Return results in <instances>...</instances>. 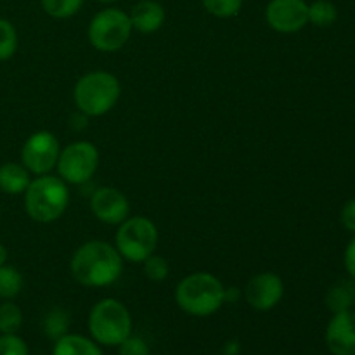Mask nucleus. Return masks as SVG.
Returning <instances> with one entry per match:
<instances>
[{
    "instance_id": "1",
    "label": "nucleus",
    "mask_w": 355,
    "mask_h": 355,
    "mask_svg": "<svg viewBox=\"0 0 355 355\" xmlns=\"http://www.w3.org/2000/svg\"><path fill=\"white\" fill-rule=\"evenodd\" d=\"M69 267L76 283L89 288H104L120 279L123 259L116 246L106 241H89L76 250Z\"/></svg>"
},
{
    "instance_id": "2",
    "label": "nucleus",
    "mask_w": 355,
    "mask_h": 355,
    "mask_svg": "<svg viewBox=\"0 0 355 355\" xmlns=\"http://www.w3.org/2000/svg\"><path fill=\"white\" fill-rule=\"evenodd\" d=\"M224 284L210 272H194L184 277L175 290V302L186 314L208 318L224 305Z\"/></svg>"
},
{
    "instance_id": "3",
    "label": "nucleus",
    "mask_w": 355,
    "mask_h": 355,
    "mask_svg": "<svg viewBox=\"0 0 355 355\" xmlns=\"http://www.w3.org/2000/svg\"><path fill=\"white\" fill-rule=\"evenodd\" d=\"M69 191L61 177L38 175L24 191V208L30 218L40 224H51L66 211Z\"/></svg>"
},
{
    "instance_id": "4",
    "label": "nucleus",
    "mask_w": 355,
    "mask_h": 355,
    "mask_svg": "<svg viewBox=\"0 0 355 355\" xmlns=\"http://www.w3.org/2000/svg\"><path fill=\"white\" fill-rule=\"evenodd\" d=\"M121 94L120 82L107 71H92L76 82L73 97L80 113L103 116L114 107Z\"/></svg>"
},
{
    "instance_id": "5",
    "label": "nucleus",
    "mask_w": 355,
    "mask_h": 355,
    "mask_svg": "<svg viewBox=\"0 0 355 355\" xmlns=\"http://www.w3.org/2000/svg\"><path fill=\"white\" fill-rule=\"evenodd\" d=\"M89 333L99 345L118 347L132 335V318L128 309L114 298L97 302L89 314Z\"/></svg>"
},
{
    "instance_id": "6",
    "label": "nucleus",
    "mask_w": 355,
    "mask_h": 355,
    "mask_svg": "<svg viewBox=\"0 0 355 355\" xmlns=\"http://www.w3.org/2000/svg\"><path fill=\"white\" fill-rule=\"evenodd\" d=\"M158 245V229L149 218L130 217L120 224L114 246L121 259L142 263L155 253Z\"/></svg>"
},
{
    "instance_id": "7",
    "label": "nucleus",
    "mask_w": 355,
    "mask_h": 355,
    "mask_svg": "<svg viewBox=\"0 0 355 355\" xmlns=\"http://www.w3.org/2000/svg\"><path fill=\"white\" fill-rule=\"evenodd\" d=\"M132 23L127 12L107 7L92 17L89 24V42L101 52H116L132 35Z\"/></svg>"
},
{
    "instance_id": "8",
    "label": "nucleus",
    "mask_w": 355,
    "mask_h": 355,
    "mask_svg": "<svg viewBox=\"0 0 355 355\" xmlns=\"http://www.w3.org/2000/svg\"><path fill=\"white\" fill-rule=\"evenodd\" d=\"M99 165V153L94 144L78 141L61 149L58 159V172L64 182L85 184L96 173Z\"/></svg>"
},
{
    "instance_id": "9",
    "label": "nucleus",
    "mask_w": 355,
    "mask_h": 355,
    "mask_svg": "<svg viewBox=\"0 0 355 355\" xmlns=\"http://www.w3.org/2000/svg\"><path fill=\"white\" fill-rule=\"evenodd\" d=\"M59 141L49 130H38L26 139L21 149V163L35 175H47L58 165Z\"/></svg>"
},
{
    "instance_id": "10",
    "label": "nucleus",
    "mask_w": 355,
    "mask_h": 355,
    "mask_svg": "<svg viewBox=\"0 0 355 355\" xmlns=\"http://www.w3.org/2000/svg\"><path fill=\"white\" fill-rule=\"evenodd\" d=\"M266 19L277 33H297L309 23V3L305 0H270Z\"/></svg>"
},
{
    "instance_id": "11",
    "label": "nucleus",
    "mask_w": 355,
    "mask_h": 355,
    "mask_svg": "<svg viewBox=\"0 0 355 355\" xmlns=\"http://www.w3.org/2000/svg\"><path fill=\"white\" fill-rule=\"evenodd\" d=\"M284 295V283L277 274L262 272L253 276L246 284L243 297L250 307L255 311L267 312L276 307Z\"/></svg>"
},
{
    "instance_id": "12",
    "label": "nucleus",
    "mask_w": 355,
    "mask_h": 355,
    "mask_svg": "<svg viewBox=\"0 0 355 355\" xmlns=\"http://www.w3.org/2000/svg\"><path fill=\"white\" fill-rule=\"evenodd\" d=\"M90 210L103 224L120 225L128 218L130 205H128L127 196L116 187H99L92 194Z\"/></svg>"
},
{
    "instance_id": "13",
    "label": "nucleus",
    "mask_w": 355,
    "mask_h": 355,
    "mask_svg": "<svg viewBox=\"0 0 355 355\" xmlns=\"http://www.w3.org/2000/svg\"><path fill=\"white\" fill-rule=\"evenodd\" d=\"M326 345L333 355H355V312H336L326 328Z\"/></svg>"
},
{
    "instance_id": "14",
    "label": "nucleus",
    "mask_w": 355,
    "mask_h": 355,
    "mask_svg": "<svg viewBox=\"0 0 355 355\" xmlns=\"http://www.w3.org/2000/svg\"><path fill=\"white\" fill-rule=\"evenodd\" d=\"M128 17L134 30L141 33H155L165 23V9L156 0H141L132 7Z\"/></svg>"
},
{
    "instance_id": "15",
    "label": "nucleus",
    "mask_w": 355,
    "mask_h": 355,
    "mask_svg": "<svg viewBox=\"0 0 355 355\" xmlns=\"http://www.w3.org/2000/svg\"><path fill=\"white\" fill-rule=\"evenodd\" d=\"M30 172L23 163H3L0 166V191L6 194H24L30 186Z\"/></svg>"
},
{
    "instance_id": "16",
    "label": "nucleus",
    "mask_w": 355,
    "mask_h": 355,
    "mask_svg": "<svg viewBox=\"0 0 355 355\" xmlns=\"http://www.w3.org/2000/svg\"><path fill=\"white\" fill-rule=\"evenodd\" d=\"M52 355H104L99 343L82 335H64L55 340Z\"/></svg>"
},
{
    "instance_id": "17",
    "label": "nucleus",
    "mask_w": 355,
    "mask_h": 355,
    "mask_svg": "<svg viewBox=\"0 0 355 355\" xmlns=\"http://www.w3.org/2000/svg\"><path fill=\"white\" fill-rule=\"evenodd\" d=\"M355 304V283L352 281H342L329 290L326 297V305L333 314L343 311H350Z\"/></svg>"
},
{
    "instance_id": "18",
    "label": "nucleus",
    "mask_w": 355,
    "mask_h": 355,
    "mask_svg": "<svg viewBox=\"0 0 355 355\" xmlns=\"http://www.w3.org/2000/svg\"><path fill=\"white\" fill-rule=\"evenodd\" d=\"M24 286L23 276L12 266H0V300H12Z\"/></svg>"
},
{
    "instance_id": "19",
    "label": "nucleus",
    "mask_w": 355,
    "mask_h": 355,
    "mask_svg": "<svg viewBox=\"0 0 355 355\" xmlns=\"http://www.w3.org/2000/svg\"><path fill=\"white\" fill-rule=\"evenodd\" d=\"M338 19V9L329 0H315L309 3V23L319 28L331 26Z\"/></svg>"
},
{
    "instance_id": "20",
    "label": "nucleus",
    "mask_w": 355,
    "mask_h": 355,
    "mask_svg": "<svg viewBox=\"0 0 355 355\" xmlns=\"http://www.w3.org/2000/svg\"><path fill=\"white\" fill-rule=\"evenodd\" d=\"M23 326V312L14 302L6 300L0 304V333L14 335Z\"/></svg>"
},
{
    "instance_id": "21",
    "label": "nucleus",
    "mask_w": 355,
    "mask_h": 355,
    "mask_svg": "<svg viewBox=\"0 0 355 355\" xmlns=\"http://www.w3.org/2000/svg\"><path fill=\"white\" fill-rule=\"evenodd\" d=\"M69 328V315L61 309H52L44 319V331L49 340H59L68 335Z\"/></svg>"
},
{
    "instance_id": "22",
    "label": "nucleus",
    "mask_w": 355,
    "mask_h": 355,
    "mask_svg": "<svg viewBox=\"0 0 355 355\" xmlns=\"http://www.w3.org/2000/svg\"><path fill=\"white\" fill-rule=\"evenodd\" d=\"M40 3L51 17L68 19L82 9L83 0H40Z\"/></svg>"
},
{
    "instance_id": "23",
    "label": "nucleus",
    "mask_w": 355,
    "mask_h": 355,
    "mask_svg": "<svg viewBox=\"0 0 355 355\" xmlns=\"http://www.w3.org/2000/svg\"><path fill=\"white\" fill-rule=\"evenodd\" d=\"M208 14L220 19H229L241 12L243 0H201Z\"/></svg>"
},
{
    "instance_id": "24",
    "label": "nucleus",
    "mask_w": 355,
    "mask_h": 355,
    "mask_svg": "<svg viewBox=\"0 0 355 355\" xmlns=\"http://www.w3.org/2000/svg\"><path fill=\"white\" fill-rule=\"evenodd\" d=\"M17 31L9 19L0 17V61H7L16 54Z\"/></svg>"
},
{
    "instance_id": "25",
    "label": "nucleus",
    "mask_w": 355,
    "mask_h": 355,
    "mask_svg": "<svg viewBox=\"0 0 355 355\" xmlns=\"http://www.w3.org/2000/svg\"><path fill=\"white\" fill-rule=\"evenodd\" d=\"M142 266H144V274L148 279L159 283V281H165L166 277H168L170 267L168 262H166L163 257H158L153 253L151 257H148V259L142 262Z\"/></svg>"
},
{
    "instance_id": "26",
    "label": "nucleus",
    "mask_w": 355,
    "mask_h": 355,
    "mask_svg": "<svg viewBox=\"0 0 355 355\" xmlns=\"http://www.w3.org/2000/svg\"><path fill=\"white\" fill-rule=\"evenodd\" d=\"M0 355H30V350L26 342L14 333L0 336Z\"/></svg>"
},
{
    "instance_id": "27",
    "label": "nucleus",
    "mask_w": 355,
    "mask_h": 355,
    "mask_svg": "<svg viewBox=\"0 0 355 355\" xmlns=\"http://www.w3.org/2000/svg\"><path fill=\"white\" fill-rule=\"evenodd\" d=\"M120 355H149V345L141 336L130 335L118 345Z\"/></svg>"
},
{
    "instance_id": "28",
    "label": "nucleus",
    "mask_w": 355,
    "mask_h": 355,
    "mask_svg": "<svg viewBox=\"0 0 355 355\" xmlns=\"http://www.w3.org/2000/svg\"><path fill=\"white\" fill-rule=\"evenodd\" d=\"M342 224L345 225L347 231L355 234V200L347 201L342 210Z\"/></svg>"
},
{
    "instance_id": "29",
    "label": "nucleus",
    "mask_w": 355,
    "mask_h": 355,
    "mask_svg": "<svg viewBox=\"0 0 355 355\" xmlns=\"http://www.w3.org/2000/svg\"><path fill=\"white\" fill-rule=\"evenodd\" d=\"M345 269L355 281V236L345 250Z\"/></svg>"
},
{
    "instance_id": "30",
    "label": "nucleus",
    "mask_w": 355,
    "mask_h": 355,
    "mask_svg": "<svg viewBox=\"0 0 355 355\" xmlns=\"http://www.w3.org/2000/svg\"><path fill=\"white\" fill-rule=\"evenodd\" d=\"M243 297V291L239 288H232V290H224V304L225 302H238Z\"/></svg>"
},
{
    "instance_id": "31",
    "label": "nucleus",
    "mask_w": 355,
    "mask_h": 355,
    "mask_svg": "<svg viewBox=\"0 0 355 355\" xmlns=\"http://www.w3.org/2000/svg\"><path fill=\"white\" fill-rule=\"evenodd\" d=\"M7 257H9V253H7V248L3 245H0V266L7 263Z\"/></svg>"
},
{
    "instance_id": "32",
    "label": "nucleus",
    "mask_w": 355,
    "mask_h": 355,
    "mask_svg": "<svg viewBox=\"0 0 355 355\" xmlns=\"http://www.w3.org/2000/svg\"><path fill=\"white\" fill-rule=\"evenodd\" d=\"M97 2H101V3H113V2H116V0H97Z\"/></svg>"
}]
</instances>
